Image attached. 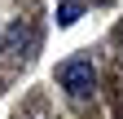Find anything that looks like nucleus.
I'll return each mask as SVG.
<instances>
[{
  "instance_id": "nucleus-1",
  "label": "nucleus",
  "mask_w": 123,
  "mask_h": 119,
  "mask_svg": "<svg viewBox=\"0 0 123 119\" xmlns=\"http://www.w3.org/2000/svg\"><path fill=\"white\" fill-rule=\"evenodd\" d=\"M57 84L66 88L70 97H88L92 88H97V71H92L88 57H70V62L57 66Z\"/></svg>"
},
{
  "instance_id": "nucleus-2",
  "label": "nucleus",
  "mask_w": 123,
  "mask_h": 119,
  "mask_svg": "<svg viewBox=\"0 0 123 119\" xmlns=\"http://www.w3.org/2000/svg\"><path fill=\"white\" fill-rule=\"evenodd\" d=\"M31 44H35V31H31V22L18 18V22L5 31V53H9V57H26L22 49H31Z\"/></svg>"
},
{
  "instance_id": "nucleus-3",
  "label": "nucleus",
  "mask_w": 123,
  "mask_h": 119,
  "mask_svg": "<svg viewBox=\"0 0 123 119\" xmlns=\"http://www.w3.org/2000/svg\"><path fill=\"white\" fill-rule=\"evenodd\" d=\"M79 18H84V5H79V0H62V5H57V26H75Z\"/></svg>"
}]
</instances>
